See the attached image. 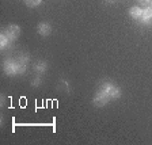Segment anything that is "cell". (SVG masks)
<instances>
[{
    "label": "cell",
    "mask_w": 152,
    "mask_h": 145,
    "mask_svg": "<svg viewBox=\"0 0 152 145\" xmlns=\"http://www.w3.org/2000/svg\"><path fill=\"white\" fill-rule=\"evenodd\" d=\"M140 22H141L142 25H145V26H152V8L147 7V8L142 9Z\"/></svg>",
    "instance_id": "obj_5"
},
{
    "label": "cell",
    "mask_w": 152,
    "mask_h": 145,
    "mask_svg": "<svg viewBox=\"0 0 152 145\" xmlns=\"http://www.w3.org/2000/svg\"><path fill=\"white\" fill-rule=\"evenodd\" d=\"M99 88L103 90V91L106 92L109 96H110V99H113V101H115V99H118L121 96V90L118 88V87L114 84V83L107 82V80L102 82L101 85H99Z\"/></svg>",
    "instance_id": "obj_1"
},
{
    "label": "cell",
    "mask_w": 152,
    "mask_h": 145,
    "mask_svg": "<svg viewBox=\"0 0 152 145\" xmlns=\"http://www.w3.org/2000/svg\"><path fill=\"white\" fill-rule=\"evenodd\" d=\"M3 71L6 75L8 76H14V75H19L18 72V64H16V60L12 58V57H7L3 63Z\"/></svg>",
    "instance_id": "obj_2"
},
{
    "label": "cell",
    "mask_w": 152,
    "mask_h": 145,
    "mask_svg": "<svg viewBox=\"0 0 152 145\" xmlns=\"http://www.w3.org/2000/svg\"><path fill=\"white\" fill-rule=\"evenodd\" d=\"M41 1L42 0H25L26 6H28V7H37L41 4Z\"/></svg>",
    "instance_id": "obj_11"
},
{
    "label": "cell",
    "mask_w": 152,
    "mask_h": 145,
    "mask_svg": "<svg viewBox=\"0 0 152 145\" xmlns=\"http://www.w3.org/2000/svg\"><path fill=\"white\" fill-rule=\"evenodd\" d=\"M0 47H1V50H10L12 47V42L10 41V38L4 33L0 34Z\"/></svg>",
    "instance_id": "obj_7"
},
{
    "label": "cell",
    "mask_w": 152,
    "mask_h": 145,
    "mask_svg": "<svg viewBox=\"0 0 152 145\" xmlns=\"http://www.w3.org/2000/svg\"><path fill=\"white\" fill-rule=\"evenodd\" d=\"M149 8H152V0H149V4H148Z\"/></svg>",
    "instance_id": "obj_15"
},
{
    "label": "cell",
    "mask_w": 152,
    "mask_h": 145,
    "mask_svg": "<svg viewBox=\"0 0 152 145\" xmlns=\"http://www.w3.org/2000/svg\"><path fill=\"white\" fill-rule=\"evenodd\" d=\"M140 4H142V6H148L149 4V0H137Z\"/></svg>",
    "instance_id": "obj_13"
},
{
    "label": "cell",
    "mask_w": 152,
    "mask_h": 145,
    "mask_svg": "<svg viewBox=\"0 0 152 145\" xmlns=\"http://www.w3.org/2000/svg\"><path fill=\"white\" fill-rule=\"evenodd\" d=\"M33 69H34V72L37 73V75H44L48 71L46 61H37V63L34 64V66H33Z\"/></svg>",
    "instance_id": "obj_8"
},
{
    "label": "cell",
    "mask_w": 152,
    "mask_h": 145,
    "mask_svg": "<svg viewBox=\"0 0 152 145\" xmlns=\"http://www.w3.org/2000/svg\"><path fill=\"white\" fill-rule=\"evenodd\" d=\"M109 101H110V96H109V95L101 88L95 92L94 99H92L94 104L95 106H98V107H102V106H104V104H107Z\"/></svg>",
    "instance_id": "obj_3"
},
{
    "label": "cell",
    "mask_w": 152,
    "mask_h": 145,
    "mask_svg": "<svg viewBox=\"0 0 152 145\" xmlns=\"http://www.w3.org/2000/svg\"><path fill=\"white\" fill-rule=\"evenodd\" d=\"M58 85H60V87L64 90V91L69 92L71 85H69V82H68V80H65V79H60V82H58Z\"/></svg>",
    "instance_id": "obj_10"
},
{
    "label": "cell",
    "mask_w": 152,
    "mask_h": 145,
    "mask_svg": "<svg viewBox=\"0 0 152 145\" xmlns=\"http://www.w3.org/2000/svg\"><path fill=\"white\" fill-rule=\"evenodd\" d=\"M3 33L10 38V41L14 42L16 38L19 37V34H20V27L16 26V25H10V26H7V27L4 28Z\"/></svg>",
    "instance_id": "obj_4"
},
{
    "label": "cell",
    "mask_w": 152,
    "mask_h": 145,
    "mask_svg": "<svg viewBox=\"0 0 152 145\" xmlns=\"http://www.w3.org/2000/svg\"><path fill=\"white\" fill-rule=\"evenodd\" d=\"M141 14H142V8H140V7H137V6L132 7V8L129 9V15L132 16L133 19H136V20H140Z\"/></svg>",
    "instance_id": "obj_9"
},
{
    "label": "cell",
    "mask_w": 152,
    "mask_h": 145,
    "mask_svg": "<svg viewBox=\"0 0 152 145\" xmlns=\"http://www.w3.org/2000/svg\"><path fill=\"white\" fill-rule=\"evenodd\" d=\"M41 84H42V79L39 77V76H37V77H34V79L31 80V85H33V87H39Z\"/></svg>",
    "instance_id": "obj_12"
},
{
    "label": "cell",
    "mask_w": 152,
    "mask_h": 145,
    "mask_svg": "<svg viewBox=\"0 0 152 145\" xmlns=\"http://www.w3.org/2000/svg\"><path fill=\"white\" fill-rule=\"evenodd\" d=\"M104 1H106V3H115V0H104Z\"/></svg>",
    "instance_id": "obj_14"
},
{
    "label": "cell",
    "mask_w": 152,
    "mask_h": 145,
    "mask_svg": "<svg viewBox=\"0 0 152 145\" xmlns=\"http://www.w3.org/2000/svg\"><path fill=\"white\" fill-rule=\"evenodd\" d=\"M37 31H38V34L42 35V37H48V35L52 33V27H50V25H49V23L42 22V23H39V25H38Z\"/></svg>",
    "instance_id": "obj_6"
}]
</instances>
